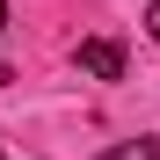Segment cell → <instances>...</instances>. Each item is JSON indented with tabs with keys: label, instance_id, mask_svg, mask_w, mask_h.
Here are the masks:
<instances>
[{
	"label": "cell",
	"instance_id": "obj_5",
	"mask_svg": "<svg viewBox=\"0 0 160 160\" xmlns=\"http://www.w3.org/2000/svg\"><path fill=\"white\" fill-rule=\"evenodd\" d=\"M0 160H8V153H0Z\"/></svg>",
	"mask_w": 160,
	"mask_h": 160
},
{
	"label": "cell",
	"instance_id": "obj_1",
	"mask_svg": "<svg viewBox=\"0 0 160 160\" xmlns=\"http://www.w3.org/2000/svg\"><path fill=\"white\" fill-rule=\"evenodd\" d=\"M73 58H80V73H95V80H124V44L117 37H88Z\"/></svg>",
	"mask_w": 160,
	"mask_h": 160
},
{
	"label": "cell",
	"instance_id": "obj_2",
	"mask_svg": "<svg viewBox=\"0 0 160 160\" xmlns=\"http://www.w3.org/2000/svg\"><path fill=\"white\" fill-rule=\"evenodd\" d=\"M102 160H160V138H124V146H109Z\"/></svg>",
	"mask_w": 160,
	"mask_h": 160
},
{
	"label": "cell",
	"instance_id": "obj_3",
	"mask_svg": "<svg viewBox=\"0 0 160 160\" xmlns=\"http://www.w3.org/2000/svg\"><path fill=\"white\" fill-rule=\"evenodd\" d=\"M146 29H153V44H160V0H153V8H146Z\"/></svg>",
	"mask_w": 160,
	"mask_h": 160
},
{
	"label": "cell",
	"instance_id": "obj_4",
	"mask_svg": "<svg viewBox=\"0 0 160 160\" xmlns=\"http://www.w3.org/2000/svg\"><path fill=\"white\" fill-rule=\"evenodd\" d=\"M0 29H8V0H0ZM0 80H8V66H0Z\"/></svg>",
	"mask_w": 160,
	"mask_h": 160
}]
</instances>
